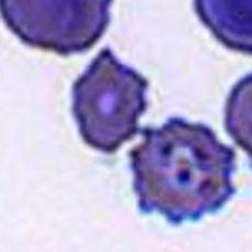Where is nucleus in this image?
<instances>
[{
    "mask_svg": "<svg viewBox=\"0 0 252 252\" xmlns=\"http://www.w3.org/2000/svg\"><path fill=\"white\" fill-rule=\"evenodd\" d=\"M113 0H1L9 30L29 46L67 56L90 50L108 29Z\"/></svg>",
    "mask_w": 252,
    "mask_h": 252,
    "instance_id": "nucleus-3",
    "label": "nucleus"
},
{
    "mask_svg": "<svg viewBox=\"0 0 252 252\" xmlns=\"http://www.w3.org/2000/svg\"><path fill=\"white\" fill-rule=\"evenodd\" d=\"M194 10L220 44L252 55V0H194Z\"/></svg>",
    "mask_w": 252,
    "mask_h": 252,
    "instance_id": "nucleus-4",
    "label": "nucleus"
},
{
    "mask_svg": "<svg viewBox=\"0 0 252 252\" xmlns=\"http://www.w3.org/2000/svg\"><path fill=\"white\" fill-rule=\"evenodd\" d=\"M148 85L110 47L101 50L72 85V114L84 142L112 154L132 139L147 110Z\"/></svg>",
    "mask_w": 252,
    "mask_h": 252,
    "instance_id": "nucleus-2",
    "label": "nucleus"
},
{
    "mask_svg": "<svg viewBox=\"0 0 252 252\" xmlns=\"http://www.w3.org/2000/svg\"><path fill=\"white\" fill-rule=\"evenodd\" d=\"M140 134L128 154L140 213L179 225L215 214L234 196L236 154L211 127L170 118Z\"/></svg>",
    "mask_w": 252,
    "mask_h": 252,
    "instance_id": "nucleus-1",
    "label": "nucleus"
},
{
    "mask_svg": "<svg viewBox=\"0 0 252 252\" xmlns=\"http://www.w3.org/2000/svg\"><path fill=\"white\" fill-rule=\"evenodd\" d=\"M226 132L248 156L252 168V72L232 87L225 104Z\"/></svg>",
    "mask_w": 252,
    "mask_h": 252,
    "instance_id": "nucleus-5",
    "label": "nucleus"
}]
</instances>
